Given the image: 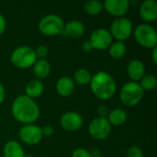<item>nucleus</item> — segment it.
<instances>
[{
  "label": "nucleus",
  "instance_id": "f257e3e1",
  "mask_svg": "<svg viewBox=\"0 0 157 157\" xmlns=\"http://www.w3.org/2000/svg\"><path fill=\"white\" fill-rule=\"evenodd\" d=\"M11 113L13 118L23 125L34 124L40 117V108L34 99L26 95H19L12 102Z\"/></svg>",
  "mask_w": 157,
  "mask_h": 157
},
{
  "label": "nucleus",
  "instance_id": "f03ea898",
  "mask_svg": "<svg viewBox=\"0 0 157 157\" xmlns=\"http://www.w3.org/2000/svg\"><path fill=\"white\" fill-rule=\"evenodd\" d=\"M93 95L100 100L110 99L117 91V84L113 76L105 71L95 73L89 83Z\"/></svg>",
  "mask_w": 157,
  "mask_h": 157
},
{
  "label": "nucleus",
  "instance_id": "7ed1b4c3",
  "mask_svg": "<svg viewBox=\"0 0 157 157\" xmlns=\"http://www.w3.org/2000/svg\"><path fill=\"white\" fill-rule=\"evenodd\" d=\"M36 61L37 57L34 49L29 46H19L16 48L10 55L11 63L18 69L30 68Z\"/></svg>",
  "mask_w": 157,
  "mask_h": 157
},
{
  "label": "nucleus",
  "instance_id": "20e7f679",
  "mask_svg": "<svg viewBox=\"0 0 157 157\" xmlns=\"http://www.w3.org/2000/svg\"><path fill=\"white\" fill-rule=\"evenodd\" d=\"M144 91L137 82H128L123 85L120 92V100L126 107H134L141 103Z\"/></svg>",
  "mask_w": 157,
  "mask_h": 157
},
{
  "label": "nucleus",
  "instance_id": "39448f33",
  "mask_svg": "<svg viewBox=\"0 0 157 157\" xmlns=\"http://www.w3.org/2000/svg\"><path fill=\"white\" fill-rule=\"evenodd\" d=\"M132 33L140 46L150 50L157 46V32L152 25L142 23L133 29Z\"/></svg>",
  "mask_w": 157,
  "mask_h": 157
},
{
  "label": "nucleus",
  "instance_id": "423d86ee",
  "mask_svg": "<svg viewBox=\"0 0 157 157\" xmlns=\"http://www.w3.org/2000/svg\"><path fill=\"white\" fill-rule=\"evenodd\" d=\"M64 27L63 19L56 14H49L40 18L38 23L39 31L48 37L57 36L63 33Z\"/></svg>",
  "mask_w": 157,
  "mask_h": 157
},
{
  "label": "nucleus",
  "instance_id": "0eeeda50",
  "mask_svg": "<svg viewBox=\"0 0 157 157\" xmlns=\"http://www.w3.org/2000/svg\"><path fill=\"white\" fill-rule=\"evenodd\" d=\"M109 33L113 39L117 41H122L128 40L133 32V24L131 19L123 17L115 18L110 24Z\"/></svg>",
  "mask_w": 157,
  "mask_h": 157
},
{
  "label": "nucleus",
  "instance_id": "6e6552de",
  "mask_svg": "<svg viewBox=\"0 0 157 157\" xmlns=\"http://www.w3.org/2000/svg\"><path fill=\"white\" fill-rule=\"evenodd\" d=\"M111 125L108 121L107 118H95L88 125L89 135L98 141L107 139L111 132Z\"/></svg>",
  "mask_w": 157,
  "mask_h": 157
},
{
  "label": "nucleus",
  "instance_id": "1a4fd4ad",
  "mask_svg": "<svg viewBox=\"0 0 157 157\" xmlns=\"http://www.w3.org/2000/svg\"><path fill=\"white\" fill-rule=\"evenodd\" d=\"M88 40L93 49L103 51L110 46V44L113 42V38L108 29L104 28H98L93 30Z\"/></svg>",
  "mask_w": 157,
  "mask_h": 157
},
{
  "label": "nucleus",
  "instance_id": "9d476101",
  "mask_svg": "<svg viewBox=\"0 0 157 157\" xmlns=\"http://www.w3.org/2000/svg\"><path fill=\"white\" fill-rule=\"evenodd\" d=\"M18 136L22 143L29 145L38 144L43 137L41 128L35 124L23 125L18 132Z\"/></svg>",
  "mask_w": 157,
  "mask_h": 157
},
{
  "label": "nucleus",
  "instance_id": "9b49d317",
  "mask_svg": "<svg viewBox=\"0 0 157 157\" xmlns=\"http://www.w3.org/2000/svg\"><path fill=\"white\" fill-rule=\"evenodd\" d=\"M84 124L83 117L75 111H67L60 118V125L66 132H73L80 130Z\"/></svg>",
  "mask_w": 157,
  "mask_h": 157
},
{
  "label": "nucleus",
  "instance_id": "f8f14e48",
  "mask_svg": "<svg viewBox=\"0 0 157 157\" xmlns=\"http://www.w3.org/2000/svg\"><path fill=\"white\" fill-rule=\"evenodd\" d=\"M103 8L111 16L123 17L130 9V1L128 0H106L103 3Z\"/></svg>",
  "mask_w": 157,
  "mask_h": 157
},
{
  "label": "nucleus",
  "instance_id": "ddd939ff",
  "mask_svg": "<svg viewBox=\"0 0 157 157\" xmlns=\"http://www.w3.org/2000/svg\"><path fill=\"white\" fill-rule=\"evenodd\" d=\"M140 17L147 24L157 19V3L155 0H145L139 7Z\"/></svg>",
  "mask_w": 157,
  "mask_h": 157
},
{
  "label": "nucleus",
  "instance_id": "4468645a",
  "mask_svg": "<svg viewBox=\"0 0 157 157\" xmlns=\"http://www.w3.org/2000/svg\"><path fill=\"white\" fill-rule=\"evenodd\" d=\"M127 75L132 82H139L146 73L145 64L139 59H132L127 65Z\"/></svg>",
  "mask_w": 157,
  "mask_h": 157
},
{
  "label": "nucleus",
  "instance_id": "2eb2a0df",
  "mask_svg": "<svg viewBox=\"0 0 157 157\" xmlns=\"http://www.w3.org/2000/svg\"><path fill=\"white\" fill-rule=\"evenodd\" d=\"M86 30L85 25L81 20L73 19L64 23L63 30L62 35L64 37H71V38H80L84 35Z\"/></svg>",
  "mask_w": 157,
  "mask_h": 157
},
{
  "label": "nucleus",
  "instance_id": "dca6fc26",
  "mask_svg": "<svg viewBox=\"0 0 157 157\" xmlns=\"http://www.w3.org/2000/svg\"><path fill=\"white\" fill-rule=\"evenodd\" d=\"M55 89L59 96L63 98H67L74 93L75 89V84L73 78L69 76H62L57 80Z\"/></svg>",
  "mask_w": 157,
  "mask_h": 157
},
{
  "label": "nucleus",
  "instance_id": "f3484780",
  "mask_svg": "<svg viewBox=\"0 0 157 157\" xmlns=\"http://www.w3.org/2000/svg\"><path fill=\"white\" fill-rule=\"evenodd\" d=\"M32 70L36 79H45L51 73V64L46 59H37L32 66Z\"/></svg>",
  "mask_w": 157,
  "mask_h": 157
},
{
  "label": "nucleus",
  "instance_id": "a211bd4d",
  "mask_svg": "<svg viewBox=\"0 0 157 157\" xmlns=\"http://www.w3.org/2000/svg\"><path fill=\"white\" fill-rule=\"evenodd\" d=\"M44 92V85L40 80L32 79L25 86V95L32 99L40 98Z\"/></svg>",
  "mask_w": 157,
  "mask_h": 157
},
{
  "label": "nucleus",
  "instance_id": "6ab92c4d",
  "mask_svg": "<svg viewBox=\"0 0 157 157\" xmlns=\"http://www.w3.org/2000/svg\"><path fill=\"white\" fill-rule=\"evenodd\" d=\"M127 118H128L127 112L123 109L116 108V109L109 110L107 120L109 122V124L111 125V127L112 126L119 127V126L123 125L126 122Z\"/></svg>",
  "mask_w": 157,
  "mask_h": 157
},
{
  "label": "nucleus",
  "instance_id": "aec40b11",
  "mask_svg": "<svg viewBox=\"0 0 157 157\" xmlns=\"http://www.w3.org/2000/svg\"><path fill=\"white\" fill-rule=\"evenodd\" d=\"M25 155L22 145L17 141H8L3 147L4 157H25Z\"/></svg>",
  "mask_w": 157,
  "mask_h": 157
},
{
  "label": "nucleus",
  "instance_id": "412c9836",
  "mask_svg": "<svg viewBox=\"0 0 157 157\" xmlns=\"http://www.w3.org/2000/svg\"><path fill=\"white\" fill-rule=\"evenodd\" d=\"M127 52V47L122 41H115L109 47V53L111 58L115 60H121L124 57Z\"/></svg>",
  "mask_w": 157,
  "mask_h": 157
},
{
  "label": "nucleus",
  "instance_id": "4be33fe9",
  "mask_svg": "<svg viewBox=\"0 0 157 157\" xmlns=\"http://www.w3.org/2000/svg\"><path fill=\"white\" fill-rule=\"evenodd\" d=\"M91 77H92V75L87 69L79 68L74 73L73 80L75 84H77L79 86H86L90 83Z\"/></svg>",
  "mask_w": 157,
  "mask_h": 157
},
{
  "label": "nucleus",
  "instance_id": "5701e85b",
  "mask_svg": "<svg viewBox=\"0 0 157 157\" xmlns=\"http://www.w3.org/2000/svg\"><path fill=\"white\" fill-rule=\"evenodd\" d=\"M103 3L97 0H90L85 3L84 5V11L87 16L96 17L101 13L103 10Z\"/></svg>",
  "mask_w": 157,
  "mask_h": 157
},
{
  "label": "nucleus",
  "instance_id": "b1692460",
  "mask_svg": "<svg viewBox=\"0 0 157 157\" xmlns=\"http://www.w3.org/2000/svg\"><path fill=\"white\" fill-rule=\"evenodd\" d=\"M138 83L144 91H152L156 87L157 77L153 74H145Z\"/></svg>",
  "mask_w": 157,
  "mask_h": 157
},
{
  "label": "nucleus",
  "instance_id": "393cba45",
  "mask_svg": "<svg viewBox=\"0 0 157 157\" xmlns=\"http://www.w3.org/2000/svg\"><path fill=\"white\" fill-rule=\"evenodd\" d=\"M35 54L37 59H45V57L48 55L49 53V49L46 45H39L36 47V49L34 50Z\"/></svg>",
  "mask_w": 157,
  "mask_h": 157
},
{
  "label": "nucleus",
  "instance_id": "a878e982",
  "mask_svg": "<svg viewBox=\"0 0 157 157\" xmlns=\"http://www.w3.org/2000/svg\"><path fill=\"white\" fill-rule=\"evenodd\" d=\"M127 157H144V153L139 146L132 145L127 151Z\"/></svg>",
  "mask_w": 157,
  "mask_h": 157
},
{
  "label": "nucleus",
  "instance_id": "bb28decb",
  "mask_svg": "<svg viewBox=\"0 0 157 157\" xmlns=\"http://www.w3.org/2000/svg\"><path fill=\"white\" fill-rule=\"evenodd\" d=\"M72 157H91L89 151H87L86 149L84 148H76L73 154Z\"/></svg>",
  "mask_w": 157,
  "mask_h": 157
},
{
  "label": "nucleus",
  "instance_id": "cd10ccee",
  "mask_svg": "<svg viewBox=\"0 0 157 157\" xmlns=\"http://www.w3.org/2000/svg\"><path fill=\"white\" fill-rule=\"evenodd\" d=\"M109 109L108 108V106L106 105H100L98 109V114L99 118H107L109 115Z\"/></svg>",
  "mask_w": 157,
  "mask_h": 157
},
{
  "label": "nucleus",
  "instance_id": "c85d7f7f",
  "mask_svg": "<svg viewBox=\"0 0 157 157\" xmlns=\"http://www.w3.org/2000/svg\"><path fill=\"white\" fill-rule=\"evenodd\" d=\"M54 129L51 125H45L44 127L41 128V133L43 137H50L53 134Z\"/></svg>",
  "mask_w": 157,
  "mask_h": 157
},
{
  "label": "nucleus",
  "instance_id": "c756f323",
  "mask_svg": "<svg viewBox=\"0 0 157 157\" xmlns=\"http://www.w3.org/2000/svg\"><path fill=\"white\" fill-rule=\"evenodd\" d=\"M6 29V20L5 17L0 13V35H2Z\"/></svg>",
  "mask_w": 157,
  "mask_h": 157
},
{
  "label": "nucleus",
  "instance_id": "7c9ffc66",
  "mask_svg": "<svg viewBox=\"0 0 157 157\" xmlns=\"http://www.w3.org/2000/svg\"><path fill=\"white\" fill-rule=\"evenodd\" d=\"M81 49H82L84 52H91V51L93 50V47H92V45L90 44L89 40H85V41H83L82 44H81Z\"/></svg>",
  "mask_w": 157,
  "mask_h": 157
},
{
  "label": "nucleus",
  "instance_id": "2f4dec72",
  "mask_svg": "<svg viewBox=\"0 0 157 157\" xmlns=\"http://www.w3.org/2000/svg\"><path fill=\"white\" fill-rule=\"evenodd\" d=\"M6 98V90L4 86L0 83V105H2Z\"/></svg>",
  "mask_w": 157,
  "mask_h": 157
},
{
  "label": "nucleus",
  "instance_id": "473e14b6",
  "mask_svg": "<svg viewBox=\"0 0 157 157\" xmlns=\"http://www.w3.org/2000/svg\"><path fill=\"white\" fill-rule=\"evenodd\" d=\"M91 157H101V153L100 150H98V148H93L91 151H89Z\"/></svg>",
  "mask_w": 157,
  "mask_h": 157
},
{
  "label": "nucleus",
  "instance_id": "72a5a7b5",
  "mask_svg": "<svg viewBox=\"0 0 157 157\" xmlns=\"http://www.w3.org/2000/svg\"><path fill=\"white\" fill-rule=\"evenodd\" d=\"M152 60L155 64H157V46L152 49Z\"/></svg>",
  "mask_w": 157,
  "mask_h": 157
},
{
  "label": "nucleus",
  "instance_id": "f704fd0d",
  "mask_svg": "<svg viewBox=\"0 0 157 157\" xmlns=\"http://www.w3.org/2000/svg\"><path fill=\"white\" fill-rule=\"evenodd\" d=\"M25 157H31V156H29V155H25Z\"/></svg>",
  "mask_w": 157,
  "mask_h": 157
},
{
  "label": "nucleus",
  "instance_id": "c9c22d12",
  "mask_svg": "<svg viewBox=\"0 0 157 157\" xmlns=\"http://www.w3.org/2000/svg\"><path fill=\"white\" fill-rule=\"evenodd\" d=\"M101 157H102V156H101Z\"/></svg>",
  "mask_w": 157,
  "mask_h": 157
}]
</instances>
